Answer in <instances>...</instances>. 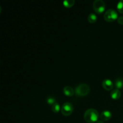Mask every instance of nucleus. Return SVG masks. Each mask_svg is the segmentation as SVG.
Instances as JSON below:
<instances>
[{"mask_svg": "<svg viewBox=\"0 0 123 123\" xmlns=\"http://www.w3.org/2000/svg\"><path fill=\"white\" fill-rule=\"evenodd\" d=\"M98 111L93 108H90L87 109L84 113V117L85 121L88 123H92L97 122L98 121Z\"/></svg>", "mask_w": 123, "mask_h": 123, "instance_id": "1", "label": "nucleus"}, {"mask_svg": "<svg viewBox=\"0 0 123 123\" xmlns=\"http://www.w3.org/2000/svg\"><path fill=\"white\" fill-rule=\"evenodd\" d=\"M90 86L86 84H81L76 87L74 92L78 96H85L90 92Z\"/></svg>", "mask_w": 123, "mask_h": 123, "instance_id": "2", "label": "nucleus"}, {"mask_svg": "<svg viewBox=\"0 0 123 123\" xmlns=\"http://www.w3.org/2000/svg\"><path fill=\"white\" fill-rule=\"evenodd\" d=\"M104 18L106 21L112 22L115 19H118V13L113 8L108 9L105 13Z\"/></svg>", "mask_w": 123, "mask_h": 123, "instance_id": "3", "label": "nucleus"}, {"mask_svg": "<svg viewBox=\"0 0 123 123\" xmlns=\"http://www.w3.org/2000/svg\"><path fill=\"white\" fill-rule=\"evenodd\" d=\"M94 10L98 14L104 12L106 7V4L103 0H95L92 5Z\"/></svg>", "mask_w": 123, "mask_h": 123, "instance_id": "4", "label": "nucleus"}, {"mask_svg": "<svg viewBox=\"0 0 123 123\" xmlns=\"http://www.w3.org/2000/svg\"><path fill=\"white\" fill-rule=\"evenodd\" d=\"M61 111L62 115H64V116H69L73 112V105L69 102H66L61 106Z\"/></svg>", "mask_w": 123, "mask_h": 123, "instance_id": "5", "label": "nucleus"}, {"mask_svg": "<svg viewBox=\"0 0 123 123\" xmlns=\"http://www.w3.org/2000/svg\"><path fill=\"white\" fill-rule=\"evenodd\" d=\"M102 86L106 90L110 91L114 88V83L110 79H106L102 82Z\"/></svg>", "mask_w": 123, "mask_h": 123, "instance_id": "6", "label": "nucleus"}, {"mask_svg": "<svg viewBox=\"0 0 123 123\" xmlns=\"http://www.w3.org/2000/svg\"><path fill=\"white\" fill-rule=\"evenodd\" d=\"M112 117V113L109 110H105L100 115V118L102 121H108Z\"/></svg>", "mask_w": 123, "mask_h": 123, "instance_id": "7", "label": "nucleus"}, {"mask_svg": "<svg viewBox=\"0 0 123 123\" xmlns=\"http://www.w3.org/2000/svg\"><path fill=\"white\" fill-rule=\"evenodd\" d=\"M63 92L66 96L70 97V96H73L74 92L73 88L70 86H65L63 88Z\"/></svg>", "mask_w": 123, "mask_h": 123, "instance_id": "8", "label": "nucleus"}, {"mask_svg": "<svg viewBox=\"0 0 123 123\" xmlns=\"http://www.w3.org/2000/svg\"><path fill=\"white\" fill-rule=\"evenodd\" d=\"M110 95L111 98H113V99H118V98H120V97H121V92H120L119 89L115 88L114 89V90L111 92Z\"/></svg>", "mask_w": 123, "mask_h": 123, "instance_id": "9", "label": "nucleus"}, {"mask_svg": "<svg viewBox=\"0 0 123 123\" xmlns=\"http://www.w3.org/2000/svg\"><path fill=\"white\" fill-rule=\"evenodd\" d=\"M115 86L117 89L123 88V79L121 78H118L115 80Z\"/></svg>", "mask_w": 123, "mask_h": 123, "instance_id": "10", "label": "nucleus"}, {"mask_svg": "<svg viewBox=\"0 0 123 123\" xmlns=\"http://www.w3.org/2000/svg\"><path fill=\"white\" fill-rule=\"evenodd\" d=\"M97 16L95 13H90V14L88 16V20L89 21L90 23H95L96 21H97Z\"/></svg>", "mask_w": 123, "mask_h": 123, "instance_id": "11", "label": "nucleus"}, {"mask_svg": "<svg viewBox=\"0 0 123 123\" xmlns=\"http://www.w3.org/2000/svg\"><path fill=\"white\" fill-rule=\"evenodd\" d=\"M74 0H65L63 1V4L66 7H71L74 5Z\"/></svg>", "mask_w": 123, "mask_h": 123, "instance_id": "12", "label": "nucleus"}, {"mask_svg": "<svg viewBox=\"0 0 123 123\" xmlns=\"http://www.w3.org/2000/svg\"><path fill=\"white\" fill-rule=\"evenodd\" d=\"M60 109H61V108H60V105H59V103H56V102L52 106V110L54 112H58L60 111Z\"/></svg>", "mask_w": 123, "mask_h": 123, "instance_id": "13", "label": "nucleus"}, {"mask_svg": "<svg viewBox=\"0 0 123 123\" xmlns=\"http://www.w3.org/2000/svg\"><path fill=\"white\" fill-rule=\"evenodd\" d=\"M46 102L49 105H54L56 103V99L53 96H48L46 98Z\"/></svg>", "mask_w": 123, "mask_h": 123, "instance_id": "14", "label": "nucleus"}, {"mask_svg": "<svg viewBox=\"0 0 123 123\" xmlns=\"http://www.w3.org/2000/svg\"><path fill=\"white\" fill-rule=\"evenodd\" d=\"M117 8L120 13H123V0L119 1L117 6Z\"/></svg>", "mask_w": 123, "mask_h": 123, "instance_id": "15", "label": "nucleus"}, {"mask_svg": "<svg viewBox=\"0 0 123 123\" xmlns=\"http://www.w3.org/2000/svg\"><path fill=\"white\" fill-rule=\"evenodd\" d=\"M118 23L121 25H123V16H120L117 19Z\"/></svg>", "mask_w": 123, "mask_h": 123, "instance_id": "16", "label": "nucleus"}, {"mask_svg": "<svg viewBox=\"0 0 123 123\" xmlns=\"http://www.w3.org/2000/svg\"><path fill=\"white\" fill-rule=\"evenodd\" d=\"M96 123H103V121H102V120H98V121L96 122Z\"/></svg>", "mask_w": 123, "mask_h": 123, "instance_id": "17", "label": "nucleus"}]
</instances>
